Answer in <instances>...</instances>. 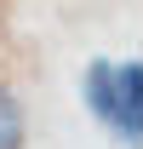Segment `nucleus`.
Segmentation results:
<instances>
[{"label": "nucleus", "mask_w": 143, "mask_h": 149, "mask_svg": "<svg viewBox=\"0 0 143 149\" xmlns=\"http://www.w3.org/2000/svg\"><path fill=\"white\" fill-rule=\"evenodd\" d=\"M23 103H17V92H6L0 86V149H23Z\"/></svg>", "instance_id": "f03ea898"}, {"label": "nucleus", "mask_w": 143, "mask_h": 149, "mask_svg": "<svg viewBox=\"0 0 143 149\" xmlns=\"http://www.w3.org/2000/svg\"><path fill=\"white\" fill-rule=\"evenodd\" d=\"M86 103L126 149L143 143V63L137 57H126V63L97 57V63H86Z\"/></svg>", "instance_id": "f257e3e1"}]
</instances>
